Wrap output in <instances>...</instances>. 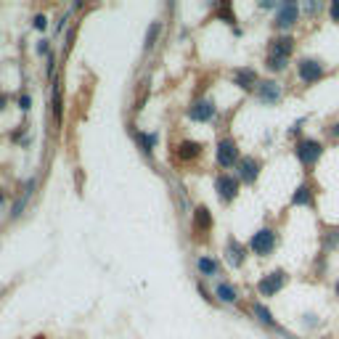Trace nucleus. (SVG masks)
<instances>
[{
	"label": "nucleus",
	"instance_id": "24",
	"mask_svg": "<svg viewBox=\"0 0 339 339\" xmlns=\"http://www.w3.org/2000/svg\"><path fill=\"white\" fill-rule=\"evenodd\" d=\"M265 69L273 74H281L289 69V58H281V56H265Z\"/></svg>",
	"mask_w": 339,
	"mask_h": 339
},
{
	"label": "nucleus",
	"instance_id": "33",
	"mask_svg": "<svg viewBox=\"0 0 339 339\" xmlns=\"http://www.w3.org/2000/svg\"><path fill=\"white\" fill-rule=\"evenodd\" d=\"M257 5H260V8H263V11H273V8L279 11V5H281V3H271V0H260Z\"/></svg>",
	"mask_w": 339,
	"mask_h": 339
},
{
	"label": "nucleus",
	"instance_id": "10",
	"mask_svg": "<svg viewBox=\"0 0 339 339\" xmlns=\"http://www.w3.org/2000/svg\"><path fill=\"white\" fill-rule=\"evenodd\" d=\"M246 257H249V246H246L244 241H238L236 236H228L226 238V249H223V260L230 265V268H244Z\"/></svg>",
	"mask_w": 339,
	"mask_h": 339
},
{
	"label": "nucleus",
	"instance_id": "2",
	"mask_svg": "<svg viewBox=\"0 0 339 339\" xmlns=\"http://www.w3.org/2000/svg\"><path fill=\"white\" fill-rule=\"evenodd\" d=\"M249 252L257 254V257H271V254L276 252V246H279V233H276V228L271 226H263L249 238Z\"/></svg>",
	"mask_w": 339,
	"mask_h": 339
},
{
	"label": "nucleus",
	"instance_id": "27",
	"mask_svg": "<svg viewBox=\"0 0 339 339\" xmlns=\"http://www.w3.org/2000/svg\"><path fill=\"white\" fill-rule=\"evenodd\" d=\"M37 183H40V180H37V175L27 178V180H24V186H21V194H24V196H32L35 191H37Z\"/></svg>",
	"mask_w": 339,
	"mask_h": 339
},
{
	"label": "nucleus",
	"instance_id": "28",
	"mask_svg": "<svg viewBox=\"0 0 339 339\" xmlns=\"http://www.w3.org/2000/svg\"><path fill=\"white\" fill-rule=\"evenodd\" d=\"M32 27L37 29V32H45V29H48V16H45V13H35V16H32Z\"/></svg>",
	"mask_w": 339,
	"mask_h": 339
},
{
	"label": "nucleus",
	"instance_id": "19",
	"mask_svg": "<svg viewBox=\"0 0 339 339\" xmlns=\"http://www.w3.org/2000/svg\"><path fill=\"white\" fill-rule=\"evenodd\" d=\"M339 249V226H321V254Z\"/></svg>",
	"mask_w": 339,
	"mask_h": 339
},
{
	"label": "nucleus",
	"instance_id": "29",
	"mask_svg": "<svg viewBox=\"0 0 339 339\" xmlns=\"http://www.w3.org/2000/svg\"><path fill=\"white\" fill-rule=\"evenodd\" d=\"M35 51H37V56H45V58H48V56H51V53L56 51V48H51V40H40Z\"/></svg>",
	"mask_w": 339,
	"mask_h": 339
},
{
	"label": "nucleus",
	"instance_id": "36",
	"mask_svg": "<svg viewBox=\"0 0 339 339\" xmlns=\"http://www.w3.org/2000/svg\"><path fill=\"white\" fill-rule=\"evenodd\" d=\"M69 13H72V11H69ZM69 13H64V16H61V19H58V24H56V35H58V32H61V29H64V27H66V21H69Z\"/></svg>",
	"mask_w": 339,
	"mask_h": 339
},
{
	"label": "nucleus",
	"instance_id": "18",
	"mask_svg": "<svg viewBox=\"0 0 339 339\" xmlns=\"http://www.w3.org/2000/svg\"><path fill=\"white\" fill-rule=\"evenodd\" d=\"M215 299H218L220 305H238V299H241V294H238V289L233 286L230 281H218L215 283Z\"/></svg>",
	"mask_w": 339,
	"mask_h": 339
},
{
	"label": "nucleus",
	"instance_id": "35",
	"mask_svg": "<svg viewBox=\"0 0 339 339\" xmlns=\"http://www.w3.org/2000/svg\"><path fill=\"white\" fill-rule=\"evenodd\" d=\"M8 104H11V96L0 90V112H5V106H8Z\"/></svg>",
	"mask_w": 339,
	"mask_h": 339
},
{
	"label": "nucleus",
	"instance_id": "8",
	"mask_svg": "<svg viewBox=\"0 0 339 339\" xmlns=\"http://www.w3.org/2000/svg\"><path fill=\"white\" fill-rule=\"evenodd\" d=\"M249 313L254 315V318H257V323H263L265 329H271V331H276V334H281L283 339H297L294 334H289L286 329H281V323L273 318V313L265 307V302H260V299H254V302L249 305Z\"/></svg>",
	"mask_w": 339,
	"mask_h": 339
},
{
	"label": "nucleus",
	"instance_id": "20",
	"mask_svg": "<svg viewBox=\"0 0 339 339\" xmlns=\"http://www.w3.org/2000/svg\"><path fill=\"white\" fill-rule=\"evenodd\" d=\"M196 271L202 273V279H215L220 276V263L210 254H196Z\"/></svg>",
	"mask_w": 339,
	"mask_h": 339
},
{
	"label": "nucleus",
	"instance_id": "9",
	"mask_svg": "<svg viewBox=\"0 0 339 339\" xmlns=\"http://www.w3.org/2000/svg\"><path fill=\"white\" fill-rule=\"evenodd\" d=\"M236 178L244 183V186H254L260 178V172H263V162H260L257 157H252V154H244L241 159H238V165H236Z\"/></svg>",
	"mask_w": 339,
	"mask_h": 339
},
{
	"label": "nucleus",
	"instance_id": "3",
	"mask_svg": "<svg viewBox=\"0 0 339 339\" xmlns=\"http://www.w3.org/2000/svg\"><path fill=\"white\" fill-rule=\"evenodd\" d=\"M215 159H218V167L220 170H230L238 165L241 159V151H238V143L233 135H223L218 141V149H215Z\"/></svg>",
	"mask_w": 339,
	"mask_h": 339
},
{
	"label": "nucleus",
	"instance_id": "25",
	"mask_svg": "<svg viewBox=\"0 0 339 339\" xmlns=\"http://www.w3.org/2000/svg\"><path fill=\"white\" fill-rule=\"evenodd\" d=\"M27 204H29V196H24V194H19V199L11 204V220H19L21 215H24V210H27Z\"/></svg>",
	"mask_w": 339,
	"mask_h": 339
},
{
	"label": "nucleus",
	"instance_id": "11",
	"mask_svg": "<svg viewBox=\"0 0 339 339\" xmlns=\"http://www.w3.org/2000/svg\"><path fill=\"white\" fill-rule=\"evenodd\" d=\"M254 96H257L260 104L276 106L283 98V85L279 80H260V85L254 88Z\"/></svg>",
	"mask_w": 339,
	"mask_h": 339
},
{
	"label": "nucleus",
	"instance_id": "26",
	"mask_svg": "<svg viewBox=\"0 0 339 339\" xmlns=\"http://www.w3.org/2000/svg\"><path fill=\"white\" fill-rule=\"evenodd\" d=\"M74 35H77V29L74 27H69L66 29V35H64V48H61V56H69V51H72V43H74Z\"/></svg>",
	"mask_w": 339,
	"mask_h": 339
},
{
	"label": "nucleus",
	"instance_id": "13",
	"mask_svg": "<svg viewBox=\"0 0 339 339\" xmlns=\"http://www.w3.org/2000/svg\"><path fill=\"white\" fill-rule=\"evenodd\" d=\"M289 207H307V210H315V188H313V183L310 180H302L297 186V191L291 194V202Z\"/></svg>",
	"mask_w": 339,
	"mask_h": 339
},
{
	"label": "nucleus",
	"instance_id": "7",
	"mask_svg": "<svg viewBox=\"0 0 339 339\" xmlns=\"http://www.w3.org/2000/svg\"><path fill=\"white\" fill-rule=\"evenodd\" d=\"M299 3H294V0H289V3H281L279 5V11H276V19H273V24L276 29H279L281 35H289V29L299 21Z\"/></svg>",
	"mask_w": 339,
	"mask_h": 339
},
{
	"label": "nucleus",
	"instance_id": "38",
	"mask_svg": "<svg viewBox=\"0 0 339 339\" xmlns=\"http://www.w3.org/2000/svg\"><path fill=\"white\" fill-rule=\"evenodd\" d=\"M3 204H5V191L0 188V207H3Z\"/></svg>",
	"mask_w": 339,
	"mask_h": 339
},
{
	"label": "nucleus",
	"instance_id": "31",
	"mask_svg": "<svg viewBox=\"0 0 339 339\" xmlns=\"http://www.w3.org/2000/svg\"><path fill=\"white\" fill-rule=\"evenodd\" d=\"M321 8H323V3H315V0H310V3L302 5V11L307 13V16H315V13H318Z\"/></svg>",
	"mask_w": 339,
	"mask_h": 339
},
{
	"label": "nucleus",
	"instance_id": "17",
	"mask_svg": "<svg viewBox=\"0 0 339 339\" xmlns=\"http://www.w3.org/2000/svg\"><path fill=\"white\" fill-rule=\"evenodd\" d=\"M202 154H204V143L191 141V138H186V141H180L175 146V159L178 162H196Z\"/></svg>",
	"mask_w": 339,
	"mask_h": 339
},
{
	"label": "nucleus",
	"instance_id": "15",
	"mask_svg": "<svg viewBox=\"0 0 339 339\" xmlns=\"http://www.w3.org/2000/svg\"><path fill=\"white\" fill-rule=\"evenodd\" d=\"M233 85H236V88H241V90H246V93H252V90L260 85L257 69H254V66H238L233 72Z\"/></svg>",
	"mask_w": 339,
	"mask_h": 339
},
{
	"label": "nucleus",
	"instance_id": "12",
	"mask_svg": "<svg viewBox=\"0 0 339 339\" xmlns=\"http://www.w3.org/2000/svg\"><path fill=\"white\" fill-rule=\"evenodd\" d=\"M215 114H218V106H215L212 98H196V101L188 106V119L191 122H212Z\"/></svg>",
	"mask_w": 339,
	"mask_h": 339
},
{
	"label": "nucleus",
	"instance_id": "14",
	"mask_svg": "<svg viewBox=\"0 0 339 339\" xmlns=\"http://www.w3.org/2000/svg\"><path fill=\"white\" fill-rule=\"evenodd\" d=\"M297 48V40L291 35H276L271 43H268V56H281V58H289Z\"/></svg>",
	"mask_w": 339,
	"mask_h": 339
},
{
	"label": "nucleus",
	"instance_id": "23",
	"mask_svg": "<svg viewBox=\"0 0 339 339\" xmlns=\"http://www.w3.org/2000/svg\"><path fill=\"white\" fill-rule=\"evenodd\" d=\"M162 29H165V24L157 19V21H151V27H149V32H146L143 37V53L149 56V53L157 48V43H159V37H162Z\"/></svg>",
	"mask_w": 339,
	"mask_h": 339
},
{
	"label": "nucleus",
	"instance_id": "16",
	"mask_svg": "<svg viewBox=\"0 0 339 339\" xmlns=\"http://www.w3.org/2000/svg\"><path fill=\"white\" fill-rule=\"evenodd\" d=\"M51 114L56 119V125L61 127L64 122V88H61V77L51 82Z\"/></svg>",
	"mask_w": 339,
	"mask_h": 339
},
{
	"label": "nucleus",
	"instance_id": "5",
	"mask_svg": "<svg viewBox=\"0 0 339 339\" xmlns=\"http://www.w3.org/2000/svg\"><path fill=\"white\" fill-rule=\"evenodd\" d=\"M286 283H289V273L283 271V268H276V271H271L268 276H263L254 289H257L260 297L268 299V297H276V294H279V291L286 286Z\"/></svg>",
	"mask_w": 339,
	"mask_h": 339
},
{
	"label": "nucleus",
	"instance_id": "4",
	"mask_svg": "<svg viewBox=\"0 0 339 339\" xmlns=\"http://www.w3.org/2000/svg\"><path fill=\"white\" fill-rule=\"evenodd\" d=\"M326 64H323L321 58H313V56H302L297 61V74H299V80H302L305 85H315V82H321L323 77H326Z\"/></svg>",
	"mask_w": 339,
	"mask_h": 339
},
{
	"label": "nucleus",
	"instance_id": "39",
	"mask_svg": "<svg viewBox=\"0 0 339 339\" xmlns=\"http://www.w3.org/2000/svg\"><path fill=\"white\" fill-rule=\"evenodd\" d=\"M334 294H337V297H339V279H337V281H334Z\"/></svg>",
	"mask_w": 339,
	"mask_h": 339
},
{
	"label": "nucleus",
	"instance_id": "34",
	"mask_svg": "<svg viewBox=\"0 0 339 339\" xmlns=\"http://www.w3.org/2000/svg\"><path fill=\"white\" fill-rule=\"evenodd\" d=\"M326 133H329V138H334V141H339V122H334V125H329V127H326Z\"/></svg>",
	"mask_w": 339,
	"mask_h": 339
},
{
	"label": "nucleus",
	"instance_id": "6",
	"mask_svg": "<svg viewBox=\"0 0 339 339\" xmlns=\"http://www.w3.org/2000/svg\"><path fill=\"white\" fill-rule=\"evenodd\" d=\"M238 191H241V180H238L236 175L220 172L218 178H215V194H218L220 204H230L238 196Z\"/></svg>",
	"mask_w": 339,
	"mask_h": 339
},
{
	"label": "nucleus",
	"instance_id": "37",
	"mask_svg": "<svg viewBox=\"0 0 339 339\" xmlns=\"http://www.w3.org/2000/svg\"><path fill=\"white\" fill-rule=\"evenodd\" d=\"M305 323H310V326H315L318 321H315V315H305Z\"/></svg>",
	"mask_w": 339,
	"mask_h": 339
},
{
	"label": "nucleus",
	"instance_id": "30",
	"mask_svg": "<svg viewBox=\"0 0 339 339\" xmlns=\"http://www.w3.org/2000/svg\"><path fill=\"white\" fill-rule=\"evenodd\" d=\"M19 109L24 112V114L32 109V96H29V93H21V96H19Z\"/></svg>",
	"mask_w": 339,
	"mask_h": 339
},
{
	"label": "nucleus",
	"instance_id": "22",
	"mask_svg": "<svg viewBox=\"0 0 339 339\" xmlns=\"http://www.w3.org/2000/svg\"><path fill=\"white\" fill-rule=\"evenodd\" d=\"M135 141H138V149L143 151V157L151 159V157H154V149H157V141H159V133L154 130V133L146 135V133H141V130H138V133H135Z\"/></svg>",
	"mask_w": 339,
	"mask_h": 339
},
{
	"label": "nucleus",
	"instance_id": "32",
	"mask_svg": "<svg viewBox=\"0 0 339 339\" xmlns=\"http://www.w3.org/2000/svg\"><path fill=\"white\" fill-rule=\"evenodd\" d=\"M329 19L334 21V24H339V0H331L329 3Z\"/></svg>",
	"mask_w": 339,
	"mask_h": 339
},
{
	"label": "nucleus",
	"instance_id": "1",
	"mask_svg": "<svg viewBox=\"0 0 339 339\" xmlns=\"http://www.w3.org/2000/svg\"><path fill=\"white\" fill-rule=\"evenodd\" d=\"M323 151H326V146H323L321 141H315V138H307V135H302L294 143V157L299 159V165H302L307 172L318 165V159L323 157Z\"/></svg>",
	"mask_w": 339,
	"mask_h": 339
},
{
	"label": "nucleus",
	"instance_id": "21",
	"mask_svg": "<svg viewBox=\"0 0 339 339\" xmlns=\"http://www.w3.org/2000/svg\"><path fill=\"white\" fill-rule=\"evenodd\" d=\"M194 230L196 233H210L212 230V212L204 204L194 207Z\"/></svg>",
	"mask_w": 339,
	"mask_h": 339
}]
</instances>
